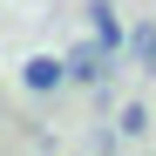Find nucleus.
Here are the masks:
<instances>
[{
  "label": "nucleus",
  "mask_w": 156,
  "mask_h": 156,
  "mask_svg": "<svg viewBox=\"0 0 156 156\" xmlns=\"http://www.w3.org/2000/svg\"><path fill=\"white\" fill-rule=\"evenodd\" d=\"M88 27H95V41L109 48V55H122V41H129V27H122V14L109 7V0H95V7H88Z\"/></svg>",
  "instance_id": "3"
},
{
  "label": "nucleus",
  "mask_w": 156,
  "mask_h": 156,
  "mask_svg": "<svg viewBox=\"0 0 156 156\" xmlns=\"http://www.w3.org/2000/svg\"><path fill=\"white\" fill-rule=\"evenodd\" d=\"M122 55L136 61L143 75H156V20H143V27H129V41H122Z\"/></svg>",
  "instance_id": "4"
},
{
  "label": "nucleus",
  "mask_w": 156,
  "mask_h": 156,
  "mask_svg": "<svg viewBox=\"0 0 156 156\" xmlns=\"http://www.w3.org/2000/svg\"><path fill=\"white\" fill-rule=\"evenodd\" d=\"M143 129H149V109L143 102H122V136H143Z\"/></svg>",
  "instance_id": "5"
},
{
  "label": "nucleus",
  "mask_w": 156,
  "mask_h": 156,
  "mask_svg": "<svg viewBox=\"0 0 156 156\" xmlns=\"http://www.w3.org/2000/svg\"><path fill=\"white\" fill-rule=\"evenodd\" d=\"M61 82H68V55H27V61H20V88L55 95Z\"/></svg>",
  "instance_id": "1"
},
{
  "label": "nucleus",
  "mask_w": 156,
  "mask_h": 156,
  "mask_svg": "<svg viewBox=\"0 0 156 156\" xmlns=\"http://www.w3.org/2000/svg\"><path fill=\"white\" fill-rule=\"evenodd\" d=\"M102 75H109V48H68V82L75 88H102Z\"/></svg>",
  "instance_id": "2"
}]
</instances>
